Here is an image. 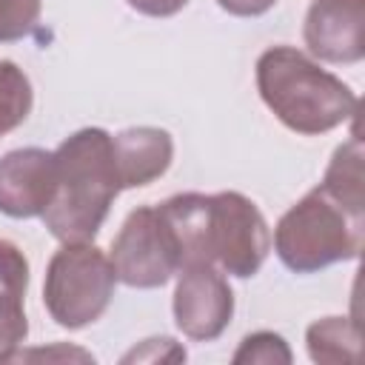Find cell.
<instances>
[{
  "label": "cell",
  "mask_w": 365,
  "mask_h": 365,
  "mask_svg": "<svg viewBox=\"0 0 365 365\" xmlns=\"http://www.w3.org/2000/svg\"><path fill=\"white\" fill-rule=\"evenodd\" d=\"M54 163V194L40 217L60 242H91L120 194L111 134L80 128L57 145Z\"/></svg>",
  "instance_id": "obj_1"
},
{
  "label": "cell",
  "mask_w": 365,
  "mask_h": 365,
  "mask_svg": "<svg viewBox=\"0 0 365 365\" xmlns=\"http://www.w3.org/2000/svg\"><path fill=\"white\" fill-rule=\"evenodd\" d=\"M257 88L274 117L297 134H325L356 114V94L294 46H271L257 60Z\"/></svg>",
  "instance_id": "obj_2"
},
{
  "label": "cell",
  "mask_w": 365,
  "mask_h": 365,
  "mask_svg": "<svg viewBox=\"0 0 365 365\" xmlns=\"http://www.w3.org/2000/svg\"><path fill=\"white\" fill-rule=\"evenodd\" d=\"M362 234L365 197L339 194L319 182L279 217L274 248L285 268L294 274H311L325 265L359 257Z\"/></svg>",
  "instance_id": "obj_3"
},
{
  "label": "cell",
  "mask_w": 365,
  "mask_h": 365,
  "mask_svg": "<svg viewBox=\"0 0 365 365\" xmlns=\"http://www.w3.org/2000/svg\"><path fill=\"white\" fill-rule=\"evenodd\" d=\"M114 282L111 259L94 242H63L46 268L43 305L57 325L77 331L106 314Z\"/></svg>",
  "instance_id": "obj_4"
},
{
  "label": "cell",
  "mask_w": 365,
  "mask_h": 365,
  "mask_svg": "<svg viewBox=\"0 0 365 365\" xmlns=\"http://www.w3.org/2000/svg\"><path fill=\"white\" fill-rule=\"evenodd\" d=\"M111 268L131 288H160L180 271L174 234L157 205L134 208L111 240Z\"/></svg>",
  "instance_id": "obj_5"
},
{
  "label": "cell",
  "mask_w": 365,
  "mask_h": 365,
  "mask_svg": "<svg viewBox=\"0 0 365 365\" xmlns=\"http://www.w3.org/2000/svg\"><path fill=\"white\" fill-rule=\"evenodd\" d=\"M208 200L211 259L231 277H254L271 251V231L262 211L240 191L208 194Z\"/></svg>",
  "instance_id": "obj_6"
},
{
  "label": "cell",
  "mask_w": 365,
  "mask_h": 365,
  "mask_svg": "<svg viewBox=\"0 0 365 365\" xmlns=\"http://www.w3.org/2000/svg\"><path fill=\"white\" fill-rule=\"evenodd\" d=\"M234 317V291L214 265L180 268L174 288V322L197 342L217 339Z\"/></svg>",
  "instance_id": "obj_7"
},
{
  "label": "cell",
  "mask_w": 365,
  "mask_h": 365,
  "mask_svg": "<svg viewBox=\"0 0 365 365\" xmlns=\"http://www.w3.org/2000/svg\"><path fill=\"white\" fill-rule=\"evenodd\" d=\"M302 34L314 57L325 63H359L365 54V0H314Z\"/></svg>",
  "instance_id": "obj_8"
},
{
  "label": "cell",
  "mask_w": 365,
  "mask_h": 365,
  "mask_svg": "<svg viewBox=\"0 0 365 365\" xmlns=\"http://www.w3.org/2000/svg\"><path fill=\"white\" fill-rule=\"evenodd\" d=\"M57 180L54 151L14 148L0 157V211L14 220L40 217Z\"/></svg>",
  "instance_id": "obj_9"
},
{
  "label": "cell",
  "mask_w": 365,
  "mask_h": 365,
  "mask_svg": "<svg viewBox=\"0 0 365 365\" xmlns=\"http://www.w3.org/2000/svg\"><path fill=\"white\" fill-rule=\"evenodd\" d=\"M114 148V165L120 191L123 188H140L163 177L174 157V140L165 128L154 125H134L111 137Z\"/></svg>",
  "instance_id": "obj_10"
},
{
  "label": "cell",
  "mask_w": 365,
  "mask_h": 365,
  "mask_svg": "<svg viewBox=\"0 0 365 365\" xmlns=\"http://www.w3.org/2000/svg\"><path fill=\"white\" fill-rule=\"evenodd\" d=\"M163 220L168 222L177 254H180V268L191 265H214L211 259V200L208 194H174L165 202L157 205Z\"/></svg>",
  "instance_id": "obj_11"
},
{
  "label": "cell",
  "mask_w": 365,
  "mask_h": 365,
  "mask_svg": "<svg viewBox=\"0 0 365 365\" xmlns=\"http://www.w3.org/2000/svg\"><path fill=\"white\" fill-rule=\"evenodd\" d=\"M26 288H29V259L11 242L0 237V362L17 351L29 334L26 319Z\"/></svg>",
  "instance_id": "obj_12"
},
{
  "label": "cell",
  "mask_w": 365,
  "mask_h": 365,
  "mask_svg": "<svg viewBox=\"0 0 365 365\" xmlns=\"http://www.w3.org/2000/svg\"><path fill=\"white\" fill-rule=\"evenodd\" d=\"M308 356L319 365H348L359 356V331L348 317H325L308 325Z\"/></svg>",
  "instance_id": "obj_13"
},
{
  "label": "cell",
  "mask_w": 365,
  "mask_h": 365,
  "mask_svg": "<svg viewBox=\"0 0 365 365\" xmlns=\"http://www.w3.org/2000/svg\"><path fill=\"white\" fill-rule=\"evenodd\" d=\"M31 106L34 91L26 71L11 60H0V134H9L23 125L31 114Z\"/></svg>",
  "instance_id": "obj_14"
},
{
  "label": "cell",
  "mask_w": 365,
  "mask_h": 365,
  "mask_svg": "<svg viewBox=\"0 0 365 365\" xmlns=\"http://www.w3.org/2000/svg\"><path fill=\"white\" fill-rule=\"evenodd\" d=\"M234 365H288L291 362V348L285 339L274 331H257L248 334L240 348L234 351Z\"/></svg>",
  "instance_id": "obj_15"
},
{
  "label": "cell",
  "mask_w": 365,
  "mask_h": 365,
  "mask_svg": "<svg viewBox=\"0 0 365 365\" xmlns=\"http://www.w3.org/2000/svg\"><path fill=\"white\" fill-rule=\"evenodd\" d=\"M43 11V0H0V43L31 34Z\"/></svg>",
  "instance_id": "obj_16"
},
{
  "label": "cell",
  "mask_w": 365,
  "mask_h": 365,
  "mask_svg": "<svg viewBox=\"0 0 365 365\" xmlns=\"http://www.w3.org/2000/svg\"><path fill=\"white\" fill-rule=\"evenodd\" d=\"M182 359H185V351L171 336L145 339L140 348H134L123 356V362H182Z\"/></svg>",
  "instance_id": "obj_17"
},
{
  "label": "cell",
  "mask_w": 365,
  "mask_h": 365,
  "mask_svg": "<svg viewBox=\"0 0 365 365\" xmlns=\"http://www.w3.org/2000/svg\"><path fill=\"white\" fill-rule=\"evenodd\" d=\"M20 359H80V362H94L91 354L80 351V348H71V345H54V348H37V351H11L6 356V362H20Z\"/></svg>",
  "instance_id": "obj_18"
},
{
  "label": "cell",
  "mask_w": 365,
  "mask_h": 365,
  "mask_svg": "<svg viewBox=\"0 0 365 365\" xmlns=\"http://www.w3.org/2000/svg\"><path fill=\"white\" fill-rule=\"evenodd\" d=\"M125 3L145 17H171L188 6V0H125Z\"/></svg>",
  "instance_id": "obj_19"
},
{
  "label": "cell",
  "mask_w": 365,
  "mask_h": 365,
  "mask_svg": "<svg viewBox=\"0 0 365 365\" xmlns=\"http://www.w3.org/2000/svg\"><path fill=\"white\" fill-rule=\"evenodd\" d=\"M217 6L234 17H259L277 6V0H217Z\"/></svg>",
  "instance_id": "obj_20"
}]
</instances>
